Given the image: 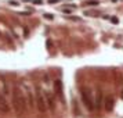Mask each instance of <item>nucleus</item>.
I'll return each instance as SVG.
<instances>
[{
  "instance_id": "f257e3e1",
  "label": "nucleus",
  "mask_w": 123,
  "mask_h": 118,
  "mask_svg": "<svg viewBox=\"0 0 123 118\" xmlns=\"http://www.w3.org/2000/svg\"><path fill=\"white\" fill-rule=\"evenodd\" d=\"M11 95H12V107H14L15 112H18V114L24 112V110L26 108V106H25L26 100H25V93L22 92L19 85H15L12 88Z\"/></svg>"
},
{
  "instance_id": "f03ea898",
  "label": "nucleus",
  "mask_w": 123,
  "mask_h": 118,
  "mask_svg": "<svg viewBox=\"0 0 123 118\" xmlns=\"http://www.w3.org/2000/svg\"><path fill=\"white\" fill-rule=\"evenodd\" d=\"M80 99L83 101V104L86 106V108H89V110H94L95 108L94 96H93V93H91V90L89 88H80Z\"/></svg>"
},
{
  "instance_id": "7ed1b4c3",
  "label": "nucleus",
  "mask_w": 123,
  "mask_h": 118,
  "mask_svg": "<svg viewBox=\"0 0 123 118\" xmlns=\"http://www.w3.org/2000/svg\"><path fill=\"white\" fill-rule=\"evenodd\" d=\"M35 106H36V108H37L39 112H46V110H47L44 90L42 89L40 86H37L36 88V92H35Z\"/></svg>"
},
{
  "instance_id": "20e7f679",
  "label": "nucleus",
  "mask_w": 123,
  "mask_h": 118,
  "mask_svg": "<svg viewBox=\"0 0 123 118\" xmlns=\"http://www.w3.org/2000/svg\"><path fill=\"white\" fill-rule=\"evenodd\" d=\"M10 111H11V106H10L8 100H7V96L0 92V112L8 114Z\"/></svg>"
},
{
  "instance_id": "39448f33",
  "label": "nucleus",
  "mask_w": 123,
  "mask_h": 118,
  "mask_svg": "<svg viewBox=\"0 0 123 118\" xmlns=\"http://www.w3.org/2000/svg\"><path fill=\"white\" fill-rule=\"evenodd\" d=\"M44 97H46V104H47V110H54L55 103H54V96L51 92L44 90Z\"/></svg>"
},
{
  "instance_id": "423d86ee",
  "label": "nucleus",
  "mask_w": 123,
  "mask_h": 118,
  "mask_svg": "<svg viewBox=\"0 0 123 118\" xmlns=\"http://www.w3.org/2000/svg\"><path fill=\"white\" fill-rule=\"evenodd\" d=\"M54 89H55V96L60 97V100L64 99V89H62V82L58 79V81H54Z\"/></svg>"
},
{
  "instance_id": "0eeeda50",
  "label": "nucleus",
  "mask_w": 123,
  "mask_h": 118,
  "mask_svg": "<svg viewBox=\"0 0 123 118\" xmlns=\"http://www.w3.org/2000/svg\"><path fill=\"white\" fill-rule=\"evenodd\" d=\"M112 107H113V100H112L111 97H108L106 99V110H111Z\"/></svg>"
},
{
  "instance_id": "6e6552de",
  "label": "nucleus",
  "mask_w": 123,
  "mask_h": 118,
  "mask_svg": "<svg viewBox=\"0 0 123 118\" xmlns=\"http://www.w3.org/2000/svg\"><path fill=\"white\" fill-rule=\"evenodd\" d=\"M86 4H89V6H97V4H98V1H95V0H91V1H87Z\"/></svg>"
},
{
  "instance_id": "1a4fd4ad",
  "label": "nucleus",
  "mask_w": 123,
  "mask_h": 118,
  "mask_svg": "<svg viewBox=\"0 0 123 118\" xmlns=\"http://www.w3.org/2000/svg\"><path fill=\"white\" fill-rule=\"evenodd\" d=\"M44 18H47V20H53L54 17H53V14H50V13H46V14H44Z\"/></svg>"
},
{
  "instance_id": "9d476101",
  "label": "nucleus",
  "mask_w": 123,
  "mask_h": 118,
  "mask_svg": "<svg viewBox=\"0 0 123 118\" xmlns=\"http://www.w3.org/2000/svg\"><path fill=\"white\" fill-rule=\"evenodd\" d=\"M33 4H42V0H32Z\"/></svg>"
},
{
  "instance_id": "9b49d317",
  "label": "nucleus",
  "mask_w": 123,
  "mask_h": 118,
  "mask_svg": "<svg viewBox=\"0 0 123 118\" xmlns=\"http://www.w3.org/2000/svg\"><path fill=\"white\" fill-rule=\"evenodd\" d=\"M111 21H112L113 24H117V22H119V21H117V18H111Z\"/></svg>"
},
{
  "instance_id": "f8f14e48",
  "label": "nucleus",
  "mask_w": 123,
  "mask_h": 118,
  "mask_svg": "<svg viewBox=\"0 0 123 118\" xmlns=\"http://www.w3.org/2000/svg\"><path fill=\"white\" fill-rule=\"evenodd\" d=\"M10 4H11V6H18L17 1H10Z\"/></svg>"
},
{
  "instance_id": "ddd939ff",
  "label": "nucleus",
  "mask_w": 123,
  "mask_h": 118,
  "mask_svg": "<svg viewBox=\"0 0 123 118\" xmlns=\"http://www.w3.org/2000/svg\"><path fill=\"white\" fill-rule=\"evenodd\" d=\"M62 11L65 13V14H71V13H72V11H71V10H62Z\"/></svg>"
},
{
  "instance_id": "4468645a",
  "label": "nucleus",
  "mask_w": 123,
  "mask_h": 118,
  "mask_svg": "<svg viewBox=\"0 0 123 118\" xmlns=\"http://www.w3.org/2000/svg\"><path fill=\"white\" fill-rule=\"evenodd\" d=\"M122 97H123V93H122Z\"/></svg>"
}]
</instances>
